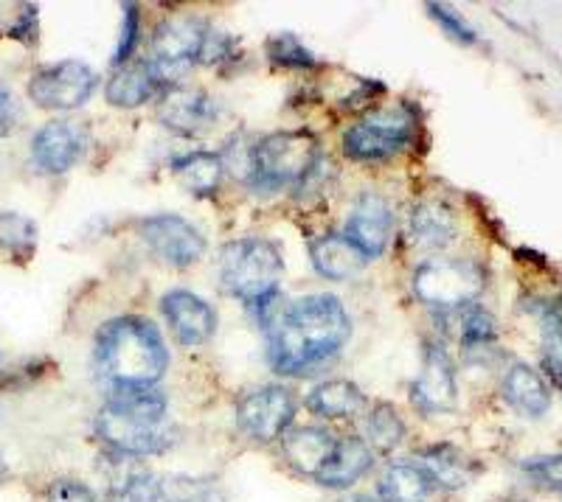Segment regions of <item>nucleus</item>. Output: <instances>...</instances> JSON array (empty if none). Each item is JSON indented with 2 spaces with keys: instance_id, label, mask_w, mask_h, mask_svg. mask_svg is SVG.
<instances>
[{
  "instance_id": "nucleus-1",
  "label": "nucleus",
  "mask_w": 562,
  "mask_h": 502,
  "mask_svg": "<svg viewBox=\"0 0 562 502\" xmlns=\"http://www.w3.org/2000/svg\"><path fill=\"white\" fill-rule=\"evenodd\" d=\"M351 338L346 306L335 295H304L281 309L270 331V365L279 374H307L333 360Z\"/></svg>"
},
{
  "instance_id": "nucleus-2",
  "label": "nucleus",
  "mask_w": 562,
  "mask_h": 502,
  "mask_svg": "<svg viewBox=\"0 0 562 502\" xmlns=\"http://www.w3.org/2000/svg\"><path fill=\"white\" fill-rule=\"evenodd\" d=\"M99 370L115 388L155 385L169 368V351L158 326L147 318H115L97 334Z\"/></svg>"
},
{
  "instance_id": "nucleus-3",
  "label": "nucleus",
  "mask_w": 562,
  "mask_h": 502,
  "mask_svg": "<svg viewBox=\"0 0 562 502\" xmlns=\"http://www.w3.org/2000/svg\"><path fill=\"white\" fill-rule=\"evenodd\" d=\"M281 273H284V259H281L279 244L262 236L228 242L220 255L223 286L234 298L245 300L254 309L273 304L279 295Z\"/></svg>"
},
{
  "instance_id": "nucleus-4",
  "label": "nucleus",
  "mask_w": 562,
  "mask_h": 502,
  "mask_svg": "<svg viewBox=\"0 0 562 502\" xmlns=\"http://www.w3.org/2000/svg\"><path fill=\"white\" fill-rule=\"evenodd\" d=\"M318 160V140L304 129L270 133L250 147L245 183L254 191H279L284 185H301L313 174Z\"/></svg>"
},
{
  "instance_id": "nucleus-5",
  "label": "nucleus",
  "mask_w": 562,
  "mask_h": 502,
  "mask_svg": "<svg viewBox=\"0 0 562 502\" xmlns=\"http://www.w3.org/2000/svg\"><path fill=\"white\" fill-rule=\"evenodd\" d=\"M484 289V270L470 259H430L414 273V295L439 312L475 304Z\"/></svg>"
},
{
  "instance_id": "nucleus-6",
  "label": "nucleus",
  "mask_w": 562,
  "mask_h": 502,
  "mask_svg": "<svg viewBox=\"0 0 562 502\" xmlns=\"http://www.w3.org/2000/svg\"><path fill=\"white\" fill-rule=\"evenodd\" d=\"M414 140V115L408 107H380L371 110L363 122L346 129L344 152L346 158L360 163L394 158Z\"/></svg>"
},
{
  "instance_id": "nucleus-7",
  "label": "nucleus",
  "mask_w": 562,
  "mask_h": 502,
  "mask_svg": "<svg viewBox=\"0 0 562 502\" xmlns=\"http://www.w3.org/2000/svg\"><path fill=\"white\" fill-rule=\"evenodd\" d=\"M209 28L200 18L180 14V18L164 20L153 34V73L158 84L178 82L186 68L203 57V48L209 43Z\"/></svg>"
},
{
  "instance_id": "nucleus-8",
  "label": "nucleus",
  "mask_w": 562,
  "mask_h": 502,
  "mask_svg": "<svg viewBox=\"0 0 562 502\" xmlns=\"http://www.w3.org/2000/svg\"><path fill=\"white\" fill-rule=\"evenodd\" d=\"M295 396L284 385H262L250 390L237 404V426L250 441L273 444L281 441L295 419Z\"/></svg>"
},
{
  "instance_id": "nucleus-9",
  "label": "nucleus",
  "mask_w": 562,
  "mask_h": 502,
  "mask_svg": "<svg viewBox=\"0 0 562 502\" xmlns=\"http://www.w3.org/2000/svg\"><path fill=\"white\" fill-rule=\"evenodd\" d=\"M97 70L79 59H63L37 70L29 82V99L43 110H77L97 90Z\"/></svg>"
},
{
  "instance_id": "nucleus-10",
  "label": "nucleus",
  "mask_w": 562,
  "mask_h": 502,
  "mask_svg": "<svg viewBox=\"0 0 562 502\" xmlns=\"http://www.w3.org/2000/svg\"><path fill=\"white\" fill-rule=\"evenodd\" d=\"M97 435L108 446V452H119V455H127V458L138 460L164 455L175 444V435L169 430V424H144V421H135L130 415L119 413L110 404H104L97 413Z\"/></svg>"
},
{
  "instance_id": "nucleus-11",
  "label": "nucleus",
  "mask_w": 562,
  "mask_h": 502,
  "mask_svg": "<svg viewBox=\"0 0 562 502\" xmlns=\"http://www.w3.org/2000/svg\"><path fill=\"white\" fill-rule=\"evenodd\" d=\"M411 404L422 415L453 413L459 404V379L450 354L441 345L425 343L419 376L411 385Z\"/></svg>"
},
{
  "instance_id": "nucleus-12",
  "label": "nucleus",
  "mask_w": 562,
  "mask_h": 502,
  "mask_svg": "<svg viewBox=\"0 0 562 502\" xmlns=\"http://www.w3.org/2000/svg\"><path fill=\"white\" fill-rule=\"evenodd\" d=\"M140 239L169 267H192L205 253L203 233L180 214H153L140 219Z\"/></svg>"
},
{
  "instance_id": "nucleus-13",
  "label": "nucleus",
  "mask_w": 562,
  "mask_h": 502,
  "mask_svg": "<svg viewBox=\"0 0 562 502\" xmlns=\"http://www.w3.org/2000/svg\"><path fill=\"white\" fill-rule=\"evenodd\" d=\"M394 230V208L378 191H363L346 219V239H349L366 259H378L385 253Z\"/></svg>"
},
{
  "instance_id": "nucleus-14",
  "label": "nucleus",
  "mask_w": 562,
  "mask_h": 502,
  "mask_svg": "<svg viewBox=\"0 0 562 502\" xmlns=\"http://www.w3.org/2000/svg\"><path fill=\"white\" fill-rule=\"evenodd\" d=\"M85 147H88L85 127L68 118H57L43 124L32 138V160L40 172L65 174L82 160Z\"/></svg>"
},
{
  "instance_id": "nucleus-15",
  "label": "nucleus",
  "mask_w": 562,
  "mask_h": 502,
  "mask_svg": "<svg viewBox=\"0 0 562 502\" xmlns=\"http://www.w3.org/2000/svg\"><path fill=\"white\" fill-rule=\"evenodd\" d=\"M160 309H164V318H167L175 340L186 349H198V345L209 343L214 338V331H217L214 309L189 289H172V293L164 295Z\"/></svg>"
},
{
  "instance_id": "nucleus-16",
  "label": "nucleus",
  "mask_w": 562,
  "mask_h": 502,
  "mask_svg": "<svg viewBox=\"0 0 562 502\" xmlns=\"http://www.w3.org/2000/svg\"><path fill=\"white\" fill-rule=\"evenodd\" d=\"M374 458H378V452L366 444V438H360V435H344V438L335 441L329 458L321 466L313 483L326 491L355 489L374 469Z\"/></svg>"
},
{
  "instance_id": "nucleus-17",
  "label": "nucleus",
  "mask_w": 562,
  "mask_h": 502,
  "mask_svg": "<svg viewBox=\"0 0 562 502\" xmlns=\"http://www.w3.org/2000/svg\"><path fill=\"white\" fill-rule=\"evenodd\" d=\"M220 118V102L198 88H175L164 95L158 122L178 135H200Z\"/></svg>"
},
{
  "instance_id": "nucleus-18",
  "label": "nucleus",
  "mask_w": 562,
  "mask_h": 502,
  "mask_svg": "<svg viewBox=\"0 0 562 502\" xmlns=\"http://www.w3.org/2000/svg\"><path fill=\"white\" fill-rule=\"evenodd\" d=\"M335 441L338 438H335L326 426H290L288 433L281 435V458H284V464H288L295 475L315 480L321 466L329 458Z\"/></svg>"
},
{
  "instance_id": "nucleus-19",
  "label": "nucleus",
  "mask_w": 562,
  "mask_h": 502,
  "mask_svg": "<svg viewBox=\"0 0 562 502\" xmlns=\"http://www.w3.org/2000/svg\"><path fill=\"white\" fill-rule=\"evenodd\" d=\"M416 464L430 477L434 489L461 491L475 480V464L453 444H430L419 449Z\"/></svg>"
},
{
  "instance_id": "nucleus-20",
  "label": "nucleus",
  "mask_w": 562,
  "mask_h": 502,
  "mask_svg": "<svg viewBox=\"0 0 562 502\" xmlns=\"http://www.w3.org/2000/svg\"><path fill=\"white\" fill-rule=\"evenodd\" d=\"M310 261L315 273L329 281H349L369 264V259L340 233L315 236L310 242Z\"/></svg>"
},
{
  "instance_id": "nucleus-21",
  "label": "nucleus",
  "mask_w": 562,
  "mask_h": 502,
  "mask_svg": "<svg viewBox=\"0 0 562 502\" xmlns=\"http://www.w3.org/2000/svg\"><path fill=\"white\" fill-rule=\"evenodd\" d=\"M434 491L430 477L416 460H394L380 471L374 483V497L380 502H428Z\"/></svg>"
},
{
  "instance_id": "nucleus-22",
  "label": "nucleus",
  "mask_w": 562,
  "mask_h": 502,
  "mask_svg": "<svg viewBox=\"0 0 562 502\" xmlns=\"http://www.w3.org/2000/svg\"><path fill=\"white\" fill-rule=\"evenodd\" d=\"M504 399L512 410H518L526 419H540L549 413L551 393L543 376L529 365H512L504 376Z\"/></svg>"
},
{
  "instance_id": "nucleus-23",
  "label": "nucleus",
  "mask_w": 562,
  "mask_h": 502,
  "mask_svg": "<svg viewBox=\"0 0 562 502\" xmlns=\"http://www.w3.org/2000/svg\"><path fill=\"white\" fill-rule=\"evenodd\" d=\"M459 233L456 217L450 214L448 205L436 203V199H425V203L414 205L408 219V236L411 242L422 250H441L448 248Z\"/></svg>"
},
{
  "instance_id": "nucleus-24",
  "label": "nucleus",
  "mask_w": 562,
  "mask_h": 502,
  "mask_svg": "<svg viewBox=\"0 0 562 502\" xmlns=\"http://www.w3.org/2000/svg\"><path fill=\"white\" fill-rule=\"evenodd\" d=\"M158 90H160V84L153 73V65L127 62L108 79V84H104V99H108L113 107L130 110V107H140L144 102H149V99H153Z\"/></svg>"
},
{
  "instance_id": "nucleus-25",
  "label": "nucleus",
  "mask_w": 562,
  "mask_h": 502,
  "mask_svg": "<svg viewBox=\"0 0 562 502\" xmlns=\"http://www.w3.org/2000/svg\"><path fill=\"white\" fill-rule=\"evenodd\" d=\"M172 172L186 189L192 191V194H198V197H211V194H217L220 183H223V155L194 149V152H186L172 160Z\"/></svg>"
},
{
  "instance_id": "nucleus-26",
  "label": "nucleus",
  "mask_w": 562,
  "mask_h": 502,
  "mask_svg": "<svg viewBox=\"0 0 562 502\" xmlns=\"http://www.w3.org/2000/svg\"><path fill=\"white\" fill-rule=\"evenodd\" d=\"M307 408L321 419H355L366 408V396L355 381L329 379L313 388Z\"/></svg>"
},
{
  "instance_id": "nucleus-27",
  "label": "nucleus",
  "mask_w": 562,
  "mask_h": 502,
  "mask_svg": "<svg viewBox=\"0 0 562 502\" xmlns=\"http://www.w3.org/2000/svg\"><path fill=\"white\" fill-rule=\"evenodd\" d=\"M405 435H408V426L391 401L371 404L369 413H366V444L371 449L380 452V455H391L396 446H403Z\"/></svg>"
},
{
  "instance_id": "nucleus-28",
  "label": "nucleus",
  "mask_w": 562,
  "mask_h": 502,
  "mask_svg": "<svg viewBox=\"0 0 562 502\" xmlns=\"http://www.w3.org/2000/svg\"><path fill=\"white\" fill-rule=\"evenodd\" d=\"M441 315L453 323L456 340H459L461 345H467V349H481V345H490L492 340L498 338L495 318H492L481 304H467L453 309V312Z\"/></svg>"
},
{
  "instance_id": "nucleus-29",
  "label": "nucleus",
  "mask_w": 562,
  "mask_h": 502,
  "mask_svg": "<svg viewBox=\"0 0 562 502\" xmlns=\"http://www.w3.org/2000/svg\"><path fill=\"white\" fill-rule=\"evenodd\" d=\"M37 248V225L34 219L0 210V250H7L14 259H29Z\"/></svg>"
},
{
  "instance_id": "nucleus-30",
  "label": "nucleus",
  "mask_w": 562,
  "mask_h": 502,
  "mask_svg": "<svg viewBox=\"0 0 562 502\" xmlns=\"http://www.w3.org/2000/svg\"><path fill=\"white\" fill-rule=\"evenodd\" d=\"M540 318V334H543L546 365L560 376L562 370V300H543L535 309Z\"/></svg>"
},
{
  "instance_id": "nucleus-31",
  "label": "nucleus",
  "mask_w": 562,
  "mask_h": 502,
  "mask_svg": "<svg viewBox=\"0 0 562 502\" xmlns=\"http://www.w3.org/2000/svg\"><path fill=\"white\" fill-rule=\"evenodd\" d=\"M160 502H217V486L192 475L160 477Z\"/></svg>"
},
{
  "instance_id": "nucleus-32",
  "label": "nucleus",
  "mask_w": 562,
  "mask_h": 502,
  "mask_svg": "<svg viewBox=\"0 0 562 502\" xmlns=\"http://www.w3.org/2000/svg\"><path fill=\"white\" fill-rule=\"evenodd\" d=\"M268 57L284 68H315L313 52L295 34H273L268 39Z\"/></svg>"
},
{
  "instance_id": "nucleus-33",
  "label": "nucleus",
  "mask_w": 562,
  "mask_h": 502,
  "mask_svg": "<svg viewBox=\"0 0 562 502\" xmlns=\"http://www.w3.org/2000/svg\"><path fill=\"white\" fill-rule=\"evenodd\" d=\"M524 475L531 483L549 491H562V455H546V458H529L520 464Z\"/></svg>"
},
{
  "instance_id": "nucleus-34",
  "label": "nucleus",
  "mask_w": 562,
  "mask_h": 502,
  "mask_svg": "<svg viewBox=\"0 0 562 502\" xmlns=\"http://www.w3.org/2000/svg\"><path fill=\"white\" fill-rule=\"evenodd\" d=\"M428 12H430V18H434L436 23L445 28V34H448V37H453L456 43L473 45L475 39H479L475 37L473 26H470V23H467L459 12H453L450 7H445V3H428Z\"/></svg>"
},
{
  "instance_id": "nucleus-35",
  "label": "nucleus",
  "mask_w": 562,
  "mask_h": 502,
  "mask_svg": "<svg viewBox=\"0 0 562 502\" xmlns=\"http://www.w3.org/2000/svg\"><path fill=\"white\" fill-rule=\"evenodd\" d=\"M45 500L48 502H99L97 491L90 489L82 480H74V477H57L45 489Z\"/></svg>"
},
{
  "instance_id": "nucleus-36",
  "label": "nucleus",
  "mask_w": 562,
  "mask_h": 502,
  "mask_svg": "<svg viewBox=\"0 0 562 502\" xmlns=\"http://www.w3.org/2000/svg\"><path fill=\"white\" fill-rule=\"evenodd\" d=\"M138 32H140V14L135 3H127L124 7V26H122V39H119V48H115L113 62L122 68V65L130 62L133 57L135 45H138Z\"/></svg>"
},
{
  "instance_id": "nucleus-37",
  "label": "nucleus",
  "mask_w": 562,
  "mask_h": 502,
  "mask_svg": "<svg viewBox=\"0 0 562 502\" xmlns=\"http://www.w3.org/2000/svg\"><path fill=\"white\" fill-rule=\"evenodd\" d=\"M20 124V107L14 93L0 82V135H12Z\"/></svg>"
},
{
  "instance_id": "nucleus-38",
  "label": "nucleus",
  "mask_w": 562,
  "mask_h": 502,
  "mask_svg": "<svg viewBox=\"0 0 562 502\" xmlns=\"http://www.w3.org/2000/svg\"><path fill=\"white\" fill-rule=\"evenodd\" d=\"M338 502H380L374 494H344Z\"/></svg>"
},
{
  "instance_id": "nucleus-39",
  "label": "nucleus",
  "mask_w": 562,
  "mask_h": 502,
  "mask_svg": "<svg viewBox=\"0 0 562 502\" xmlns=\"http://www.w3.org/2000/svg\"><path fill=\"white\" fill-rule=\"evenodd\" d=\"M3 469H7V464H3V455H0V475H3Z\"/></svg>"
},
{
  "instance_id": "nucleus-40",
  "label": "nucleus",
  "mask_w": 562,
  "mask_h": 502,
  "mask_svg": "<svg viewBox=\"0 0 562 502\" xmlns=\"http://www.w3.org/2000/svg\"><path fill=\"white\" fill-rule=\"evenodd\" d=\"M557 379H560V393H562V370H560V376H557Z\"/></svg>"
},
{
  "instance_id": "nucleus-41",
  "label": "nucleus",
  "mask_w": 562,
  "mask_h": 502,
  "mask_svg": "<svg viewBox=\"0 0 562 502\" xmlns=\"http://www.w3.org/2000/svg\"><path fill=\"white\" fill-rule=\"evenodd\" d=\"M506 502H524V500H506Z\"/></svg>"
}]
</instances>
